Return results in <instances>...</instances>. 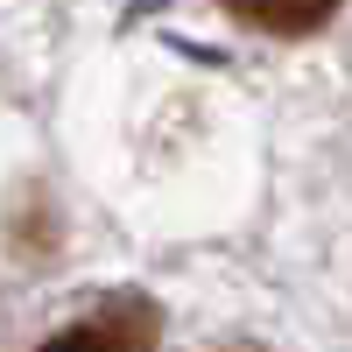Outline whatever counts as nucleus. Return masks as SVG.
Masks as SVG:
<instances>
[{
    "mask_svg": "<svg viewBox=\"0 0 352 352\" xmlns=\"http://www.w3.org/2000/svg\"><path fill=\"white\" fill-rule=\"evenodd\" d=\"M43 352H155V310L141 296H113L71 331H56Z\"/></svg>",
    "mask_w": 352,
    "mask_h": 352,
    "instance_id": "obj_1",
    "label": "nucleus"
},
{
    "mask_svg": "<svg viewBox=\"0 0 352 352\" xmlns=\"http://www.w3.org/2000/svg\"><path fill=\"white\" fill-rule=\"evenodd\" d=\"M226 14H240L247 28H268V36H310L338 14V0H219Z\"/></svg>",
    "mask_w": 352,
    "mask_h": 352,
    "instance_id": "obj_2",
    "label": "nucleus"
}]
</instances>
